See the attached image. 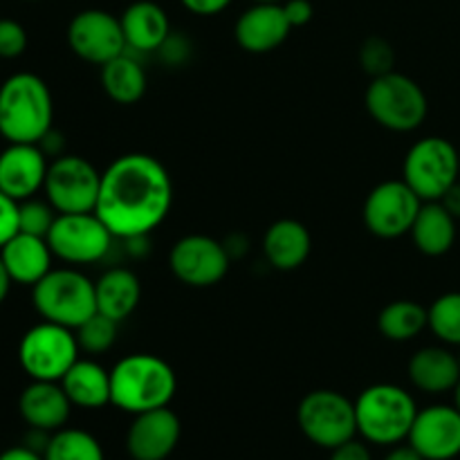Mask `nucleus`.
Masks as SVG:
<instances>
[{"mask_svg":"<svg viewBox=\"0 0 460 460\" xmlns=\"http://www.w3.org/2000/svg\"><path fill=\"white\" fill-rule=\"evenodd\" d=\"M173 205V182L160 160L126 153L102 173L94 214L115 238L148 236L164 223Z\"/></svg>","mask_w":460,"mask_h":460,"instance_id":"f257e3e1","label":"nucleus"},{"mask_svg":"<svg viewBox=\"0 0 460 460\" xmlns=\"http://www.w3.org/2000/svg\"><path fill=\"white\" fill-rule=\"evenodd\" d=\"M175 391L178 377L157 355H126L111 368V404L133 416L169 407Z\"/></svg>","mask_w":460,"mask_h":460,"instance_id":"f03ea898","label":"nucleus"},{"mask_svg":"<svg viewBox=\"0 0 460 460\" xmlns=\"http://www.w3.org/2000/svg\"><path fill=\"white\" fill-rule=\"evenodd\" d=\"M54 102L48 84L31 72L0 85V135L13 144H39L52 130Z\"/></svg>","mask_w":460,"mask_h":460,"instance_id":"7ed1b4c3","label":"nucleus"},{"mask_svg":"<svg viewBox=\"0 0 460 460\" xmlns=\"http://www.w3.org/2000/svg\"><path fill=\"white\" fill-rule=\"evenodd\" d=\"M358 434L373 445H398L409 438L418 416L416 400L395 385H373L355 400Z\"/></svg>","mask_w":460,"mask_h":460,"instance_id":"20e7f679","label":"nucleus"},{"mask_svg":"<svg viewBox=\"0 0 460 460\" xmlns=\"http://www.w3.org/2000/svg\"><path fill=\"white\" fill-rule=\"evenodd\" d=\"M31 304L43 322L58 323L72 331L97 313L94 283L79 270L70 268L49 270L31 288Z\"/></svg>","mask_w":460,"mask_h":460,"instance_id":"39448f33","label":"nucleus"},{"mask_svg":"<svg viewBox=\"0 0 460 460\" xmlns=\"http://www.w3.org/2000/svg\"><path fill=\"white\" fill-rule=\"evenodd\" d=\"M367 111L373 119L395 133H411L420 128L429 112L427 94L411 76L400 72H386L373 76L367 88Z\"/></svg>","mask_w":460,"mask_h":460,"instance_id":"423d86ee","label":"nucleus"},{"mask_svg":"<svg viewBox=\"0 0 460 460\" xmlns=\"http://www.w3.org/2000/svg\"><path fill=\"white\" fill-rule=\"evenodd\" d=\"M79 353L75 331L52 322L31 326L18 344L21 368L31 380L40 382H61V377L79 359Z\"/></svg>","mask_w":460,"mask_h":460,"instance_id":"0eeeda50","label":"nucleus"},{"mask_svg":"<svg viewBox=\"0 0 460 460\" xmlns=\"http://www.w3.org/2000/svg\"><path fill=\"white\" fill-rule=\"evenodd\" d=\"M299 429L310 443L335 449L358 436L355 402L331 389L310 391L296 409Z\"/></svg>","mask_w":460,"mask_h":460,"instance_id":"6e6552de","label":"nucleus"},{"mask_svg":"<svg viewBox=\"0 0 460 460\" xmlns=\"http://www.w3.org/2000/svg\"><path fill=\"white\" fill-rule=\"evenodd\" d=\"M402 180L422 198V202L440 200L460 180L458 148L445 137L420 139L404 157Z\"/></svg>","mask_w":460,"mask_h":460,"instance_id":"1a4fd4ad","label":"nucleus"},{"mask_svg":"<svg viewBox=\"0 0 460 460\" xmlns=\"http://www.w3.org/2000/svg\"><path fill=\"white\" fill-rule=\"evenodd\" d=\"M102 189V173L79 155H58L49 162L45 175V200L57 214L94 211Z\"/></svg>","mask_w":460,"mask_h":460,"instance_id":"9d476101","label":"nucleus"},{"mask_svg":"<svg viewBox=\"0 0 460 460\" xmlns=\"http://www.w3.org/2000/svg\"><path fill=\"white\" fill-rule=\"evenodd\" d=\"M112 241V232L94 211L58 214L48 234L52 254L72 265H88L106 259Z\"/></svg>","mask_w":460,"mask_h":460,"instance_id":"9b49d317","label":"nucleus"},{"mask_svg":"<svg viewBox=\"0 0 460 460\" xmlns=\"http://www.w3.org/2000/svg\"><path fill=\"white\" fill-rule=\"evenodd\" d=\"M422 198L404 180L377 184L364 202V225L377 238H400L411 232Z\"/></svg>","mask_w":460,"mask_h":460,"instance_id":"f8f14e48","label":"nucleus"},{"mask_svg":"<svg viewBox=\"0 0 460 460\" xmlns=\"http://www.w3.org/2000/svg\"><path fill=\"white\" fill-rule=\"evenodd\" d=\"M169 268L189 288H211L229 272V250L205 234L180 238L169 254Z\"/></svg>","mask_w":460,"mask_h":460,"instance_id":"ddd939ff","label":"nucleus"},{"mask_svg":"<svg viewBox=\"0 0 460 460\" xmlns=\"http://www.w3.org/2000/svg\"><path fill=\"white\" fill-rule=\"evenodd\" d=\"M67 45L84 61L103 66L126 52L121 21L106 9H84L67 25Z\"/></svg>","mask_w":460,"mask_h":460,"instance_id":"4468645a","label":"nucleus"},{"mask_svg":"<svg viewBox=\"0 0 460 460\" xmlns=\"http://www.w3.org/2000/svg\"><path fill=\"white\" fill-rule=\"evenodd\" d=\"M407 440L425 460L460 456V411L447 404L422 409L413 420Z\"/></svg>","mask_w":460,"mask_h":460,"instance_id":"2eb2a0df","label":"nucleus"},{"mask_svg":"<svg viewBox=\"0 0 460 460\" xmlns=\"http://www.w3.org/2000/svg\"><path fill=\"white\" fill-rule=\"evenodd\" d=\"M182 436L180 418L169 407L151 409L135 416L126 434V449L133 460H166Z\"/></svg>","mask_w":460,"mask_h":460,"instance_id":"dca6fc26","label":"nucleus"},{"mask_svg":"<svg viewBox=\"0 0 460 460\" xmlns=\"http://www.w3.org/2000/svg\"><path fill=\"white\" fill-rule=\"evenodd\" d=\"M49 160L39 144L9 142L0 151V191L12 200L22 202L43 189Z\"/></svg>","mask_w":460,"mask_h":460,"instance_id":"f3484780","label":"nucleus"},{"mask_svg":"<svg viewBox=\"0 0 460 460\" xmlns=\"http://www.w3.org/2000/svg\"><path fill=\"white\" fill-rule=\"evenodd\" d=\"M292 25L288 22L283 4H252L238 16L234 36L241 49L250 54H268L281 48L290 36Z\"/></svg>","mask_w":460,"mask_h":460,"instance_id":"a211bd4d","label":"nucleus"},{"mask_svg":"<svg viewBox=\"0 0 460 460\" xmlns=\"http://www.w3.org/2000/svg\"><path fill=\"white\" fill-rule=\"evenodd\" d=\"M18 411L30 429L54 434L66 427L72 402L63 391L61 382L31 380V385H27L18 398Z\"/></svg>","mask_w":460,"mask_h":460,"instance_id":"6ab92c4d","label":"nucleus"},{"mask_svg":"<svg viewBox=\"0 0 460 460\" xmlns=\"http://www.w3.org/2000/svg\"><path fill=\"white\" fill-rule=\"evenodd\" d=\"M0 259L13 283L34 288L52 270L54 254L48 245V238L18 232L0 247Z\"/></svg>","mask_w":460,"mask_h":460,"instance_id":"aec40b11","label":"nucleus"},{"mask_svg":"<svg viewBox=\"0 0 460 460\" xmlns=\"http://www.w3.org/2000/svg\"><path fill=\"white\" fill-rule=\"evenodd\" d=\"M126 48L137 54L157 52L171 34V22L164 9L153 0H137L119 16Z\"/></svg>","mask_w":460,"mask_h":460,"instance_id":"412c9836","label":"nucleus"},{"mask_svg":"<svg viewBox=\"0 0 460 460\" xmlns=\"http://www.w3.org/2000/svg\"><path fill=\"white\" fill-rule=\"evenodd\" d=\"M313 238L308 227L295 218H281L270 225L263 238V252L270 265L281 272H292L308 261Z\"/></svg>","mask_w":460,"mask_h":460,"instance_id":"4be33fe9","label":"nucleus"},{"mask_svg":"<svg viewBox=\"0 0 460 460\" xmlns=\"http://www.w3.org/2000/svg\"><path fill=\"white\" fill-rule=\"evenodd\" d=\"M409 380L425 394L440 395L456 389L460 382L458 355L443 346H427L409 359Z\"/></svg>","mask_w":460,"mask_h":460,"instance_id":"5701e85b","label":"nucleus"},{"mask_svg":"<svg viewBox=\"0 0 460 460\" xmlns=\"http://www.w3.org/2000/svg\"><path fill=\"white\" fill-rule=\"evenodd\" d=\"M94 296H97V313L121 323L139 305L142 283L130 270L112 268L103 272L94 283Z\"/></svg>","mask_w":460,"mask_h":460,"instance_id":"b1692460","label":"nucleus"},{"mask_svg":"<svg viewBox=\"0 0 460 460\" xmlns=\"http://www.w3.org/2000/svg\"><path fill=\"white\" fill-rule=\"evenodd\" d=\"M61 386L72 407L102 409L111 404V371L93 359H76L61 377Z\"/></svg>","mask_w":460,"mask_h":460,"instance_id":"393cba45","label":"nucleus"},{"mask_svg":"<svg viewBox=\"0 0 460 460\" xmlns=\"http://www.w3.org/2000/svg\"><path fill=\"white\" fill-rule=\"evenodd\" d=\"M411 238L418 252L425 256L447 254L456 241V218L443 207V202H422L411 227Z\"/></svg>","mask_w":460,"mask_h":460,"instance_id":"a878e982","label":"nucleus"},{"mask_svg":"<svg viewBox=\"0 0 460 460\" xmlns=\"http://www.w3.org/2000/svg\"><path fill=\"white\" fill-rule=\"evenodd\" d=\"M137 57V52L126 48V52L102 66L103 93L121 106L137 103L146 93V72H144Z\"/></svg>","mask_w":460,"mask_h":460,"instance_id":"bb28decb","label":"nucleus"},{"mask_svg":"<svg viewBox=\"0 0 460 460\" xmlns=\"http://www.w3.org/2000/svg\"><path fill=\"white\" fill-rule=\"evenodd\" d=\"M377 328L389 341H411L429 328V310L416 301H394L382 308Z\"/></svg>","mask_w":460,"mask_h":460,"instance_id":"cd10ccee","label":"nucleus"},{"mask_svg":"<svg viewBox=\"0 0 460 460\" xmlns=\"http://www.w3.org/2000/svg\"><path fill=\"white\" fill-rule=\"evenodd\" d=\"M45 460H106L99 440L84 429H58L49 438Z\"/></svg>","mask_w":460,"mask_h":460,"instance_id":"c85d7f7f","label":"nucleus"},{"mask_svg":"<svg viewBox=\"0 0 460 460\" xmlns=\"http://www.w3.org/2000/svg\"><path fill=\"white\" fill-rule=\"evenodd\" d=\"M429 331L440 341L460 349V292H447L429 305Z\"/></svg>","mask_w":460,"mask_h":460,"instance_id":"c756f323","label":"nucleus"},{"mask_svg":"<svg viewBox=\"0 0 460 460\" xmlns=\"http://www.w3.org/2000/svg\"><path fill=\"white\" fill-rule=\"evenodd\" d=\"M117 326H119V322H115V319L106 317L102 313H94L88 322H84L75 331L79 349L90 355L106 353V350H111L115 346Z\"/></svg>","mask_w":460,"mask_h":460,"instance_id":"7c9ffc66","label":"nucleus"},{"mask_svg":"<svg viewBox=\"0 0 460 460\" xmlns=\"http://www.w3.org/2000/svg\"><path fill=\"white\" fill-rule=\"evenodd\" d=\"M57 216V209L48 200L43 202L36 198H27V200L18 202V232L48 238Z\"/></svg>","mask_w":460,"mask_h":460,"instance_id":"2f4dec72","label":"nucleus"},{"mask_svg":"<svg viewBox=\"0 0 460 460\" xmlns=\"http://www.w3.org/2000/svg\"><path fill=\"white\" fill-rule=\"evenodd\" d=\"M359 63H362V67L371 76H382L386 75V72H394V45H391L389 40L380 39V36H371V39L364 40L362 49H359Z\"/></svg>","mask_w":460,"mask_h":460,"instance_id":"473e14b6","label":"nucleus"},{"mask_svg":"<svg viewBox=\"0 0 460 460\" xmlns=\"http://www.w3.org/2000/svg\"><path fill=\"white\" fill-rule=\"evenodd\" d=\"M27 49V31L13 18H0V58H18Z\"/></svg>","mask_w":460,"mask_h":460,"instance_id":"72a5a7b5","label":"nucleus"},{"mask_svg":"<svg viewBox=\"0 0 460 460\" xmlns=\"http://www.w3.org/2000/svg\"><path fill=\"white\" fill-rule=\"evenodd\" d=\"M157 54H160V58L166 66H182L191 57V43H189V39L184 34L171 31L164 43L160 45Z\"/></svg>","mask_w":460,"mask_h":460,"instance_id":"f704fd0d","label":"nucleus"},{"mask_svg":"<svg viewBox=\"0 0 460 460\" xmlns=\"http://www.w3.org/2000/svg\"><path fill=\"white\" fill-rule=\"evenodd\" d=\"M18 234V202L0 191V247Z\"/></svg>","mask_w":460,"mask_h":460,"instance_id":"c9c22d12","label":"nucleus"},{"mask_svg":"<svg viewBox=\"0 0 460 460\" xmlns=\"http://www.w3.org/2000/svg\"><path fill=\"white\" fill-rule=\"evenodd\" d=\"M283 12H286V18L292 25V30L308 25L314 16V9L310 0H286L283 3Z\"/></svg>","mask_w":460,"mask_h":460,"instance_id":"e433bc0d","label":"nucleus"},{"mask_svg":"<svg viewBox=\"0 0 460 460\" xmlns=\"http://www.w3.org/2000/svg\"><path fill=\"white\" fill-rule=\"evenodd\" d=\"M331 460H373V456L367 445L353 438L340 447L331 449Z\"/></svg>","mask_w":460,"mask_h":460,"instance_id":"4c0bfd02","label":"nucleus"},{"mask_svg":"<svg viewBox=\"0 0 460 460\" xmlns=\"http://www.w3.org/2000/svg\"><path fill=\"white\" fill-rule=\"evenodd\" d=\"M180 3L196 16H216V13L225 12L232 4V0H180Z\"/></svg>","mask_w":460,"mask_h":460,"instance_id":"58836bf2","label":"nucleus"},{"mask_svg":"<svg viewBox=\"0 0 460 460\" xmlns=\"http://www.w3.org/2000/svg\"><path fill=\"white\" fill-rule=\"evenodd\" d=\"M39 146L43 148L45 155L52 157V160H54V157L63 155V153H61V151H63V135H61V133H57V130L52 128V130H49L48 135H45L43 139H40Z\"/></svg>","mask_w":460,"mask_h":460,"instance_id":"ea45409f","label":"nucleus"},{"mask_svg":"<svg viewBox=\"0 0 460 460\" xmlns=\"http://www.w3.org/2000/svg\"><path fill=\"white\" fill-rule=\"evenodd\" d=\"M0 460H45L43 454L34 452L27 445H18V447H9L0 454Z\"/></svg>","mask_w":460,"mask_h":460,"instance_id":"a19ab883","label":"nucleus"},{"mask_svg":"<svg viewBox=\"0 0 460 460\" xmlns=\"http://www.w3.org/2000/svg\"><path fill=\"white\" fill-rule=\"evenodd\" d=\"M440 202H443V207L454 216V218H460V180L447 189V193L440 198Z\"/></svg>","mask_w":460,"mask_h":460,"instance_id":"79ce46f5","label":"nucleus"},{"mask_svg":"<svg viewBox=\"0 0 460 460\" xmlns=\"http://www.w3.org/2000/svg\"><path fill=\"white\" fill-rule=\"evenodd\" d=\"M385 460H425L411 445H404V447H394L386 454Z\"/></svg>","mask_w":460,"mask_h":460,"instance_id":"37998d69","label":"nucleus"},{"mask_svg":"<svg viewBox=\"0 0 460 460\" xmlns=\"http://www.w3.org/2000/svg\"><path fill=\"white\" fill-rule=\"evenodd\" d=\"M12 277H9L7 268H4L3 259H0V304H3L4 299H7L9 290H12Z\"/></svg>","mask_w":460,"mask_h":460,"instance_id":"c03bdc74","label":"nucleus"},{"mask_svg":"<svg viewBox=\"0 0 460 460\" xmlns=\"http://www.w3.org/2000/svg\"><path fill=\"white\" fill-rule=\"evenodd\" d=\"M454 407L460 411V382L456 385V389H454Z\"/></svg>","mask_w":460,"mask_h":460,"instance_id":"a18cd8bd","label":"nucleus"},{"mask_svg":"<svg viewBox=\"0 0 460 460\" xmlns=\"http://www.w3.org/2000/svg\"><path fill=\"white\" fill-rule=\"evenodd\" d=\"M252 3H256V4H283L286 0H252Z\"/></svg>","mask_w":460,"mask_h":460,"instance_id":"49530a36","label":"nucleus"},{"mask_svg":"<svg viewBox=\"0 0 460 460\" xmlns=\"http://www.w3.org/2000/svg\"><path fill=\"white\" fill-rule=\"evenodd\" d=\"M458 160H460V148H458Z\"/></svg>","mask_w":460,"mask_h":460,"instance_id":"de8ad7c7","label":"nucleus"},{"mask_svg":"<svg viewBox=\"0 0 460 460\" xmlns=\"http://www.w3.org/2000/svg\"><path fill=\"white\" fill-rule=\"evenodd\" d=\"M458 362H460V355H458Z\"/></svg>","mask_w":460,"mask_h":460,"instance_id":"09e8293b","label":"nucleus"},{"mask_svg":"<svg viewBox=\"0 0 460 460\" xmlns=\"http://www.w3.org/2000/svg\"><path fill=\"white\" fill-rule=\"evenodd\" d=\"M0 61H3V58H0Z\"/></svg>","mask_w":460,"mask_h":460,"instance_id":"8fccbe9b","label":"nucleus"}]
</instances>
